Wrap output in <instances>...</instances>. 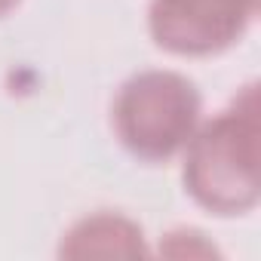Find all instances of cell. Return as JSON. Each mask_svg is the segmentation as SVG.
Returning a JSON list of instances; mask_svg holds the SVG:
<instances>
[{"label":"cell","mask_w":261,"mask_h":261,"mask_svg":"<svg viewBox=\"0 0 261 261\" xmlns=\"http://www.w3.org/2000/svg\"><path fill=\"white\" fill-rule=\"evenodd\" d=\"M258 0H151L148 31L172 56H218L243 40Z\"/></svg>","instance_id":"3957f363"},{"label":"cell","mask_w":261,"mask_h":261,"mask_svg":"<svg viewBox=\"0 0 261 261\" xmlns=\"http://www.w3.org/2000/svg\"><path fill=\"white\" fill-rule=\"evenodd\" d=\"M65 258H136L148 255L142 227L120 212H95L80 218L62 240Z\"/></svg>","instance_id":"277c9868"},{"label":"cell","mask_w":261,"mask_h":261,"mask_svg":"<svg viewBox=\"0 0 261 261\" xmlns=\"http://www.w3.org/2000/svg\"><path fill=\"white\" fill-rule=\"evenodd\" d=\"M22 4V0H0V19H4V16H10L16 7Z\"/></svg>","instance_id":"5b68a950"},{"label":"cell","mask_w":261,"mask_h":261,"mask_svg":"<svg viewBox=\"0 0 261 261\" xmlns=\"http://www.w3.org/2000/svg\"><path fill=\"white\" fill-rule=\"evenodd\" d=\"M185 191L212 215H243L261 197V120L258 89L243 86L212 120H200L185 145Z\"/></svg>","instance_id":"6da1fadb"},{"label":"cell","mask_w":261,"mask_h":261,"mask_svg":"<svg viewBox=\"0 0 261 261\" xmlns=\"http://www.w3.org/2000/svg\"><path fill=\"white\" fill-rule=\"evenodd\" d=\"M203 120V95L178 71L133 74L114 95L111 126L120 145L142 163H169L185 151Z\"/></svg>","instance_id":"7a4b0ae2"}]
</instances>
